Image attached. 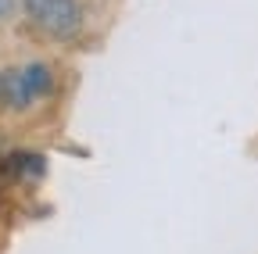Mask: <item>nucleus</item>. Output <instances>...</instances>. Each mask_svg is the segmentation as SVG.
<instances>
[{
  "instance_id": "f257e3e1",
  "label": "nucleus",
  "mask_w": 258,
  "mask_h": 254,
  "mask_svg": "<svg viewBox=\"0 0 258 254\" xmlns=\"http://www.w3.org/2000/svg\"><path fill=\"white\" fill-rule=\"evenodd\" d=\"M22 11L25 22L36 29L40 36L57 40V43H69L83 33L86 15L79 0H22Z\"/></svg>"
},
{
  "instance_id": "f03ea898",
  "label": "nucleus",
  "mask_w": 258,
  "mask_h": 254,
  "mask_svg": "<svg viewBox=\"0 0 258 254\" xmlns=\"http://www.w3.org/2000/svg\"><path fill=\"white\" fill-rule=\"evenodd\" d=\"M54 90V72L43 61H29V65L8 68L0 75V101H4L11 111H29L40 101L50 97Z\"/></svg>"
},
{
  "instance_id": "7ed1b4c3",
  "label": "nucleus",
  "mask_w": 258,
  "mask_h": 254,
  "mask_svg": "<svg viewBox=\"0 0 258 254\" xmlns=\"http://www.w3.org/2000/svg\"><path fill=\"white\" fill-rule=\"evenodd\" d=\"M15 15V0H0V22H8Z\"/></svg>"
}]
</instances>
